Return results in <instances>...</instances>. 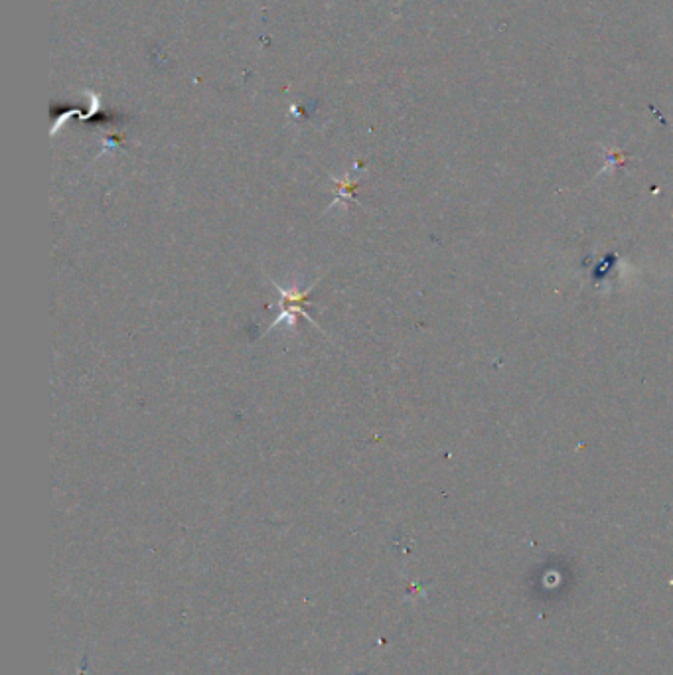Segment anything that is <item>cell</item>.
Listing matches in <instances>:
<instances>
[{
    "label": "cell",
    "instance_id": "cell-1",
    "mask_svg": "<svg viewBox=\"0 0 673 675\" xmlns=\"http://www.w3.org/2000/svg\"><path fill=\"white\" fill-rule=\"evenodd\" d=\"M316 283H318V281H316ZM316 283H312L308 289H285V287H281V285H277V283L273 281L275 289H277L279 295H281V299H279V302H277L275 306H279L281 312H279V316L273 320V324L267 326L265 334H269L271 330H275V328L281 326V324H287L289 328H295L297 316H304L312 326L318 328V324L314 322V318L306 312V302H308V297H310L312 289L316 287Z\"/></svg>",
    "mask_w": 673,
    "mask_h": 675
},
{
    "label": "cell",
    "instance_id": "cell-2",
    "mask_svg": "<svg viewBox=\"0 0 673 675\" xmlns=\"http://www.w3.org/2000/svg\"><path fill=\"white\" fill-rule=\"evenodd\" d=\"M334 180V184L338 186V196L332 200V204H330V208L332 206H336L340 200H356V188H358V184L356 182H352L348 176L344 178V180H336V178H332Z\"/></svg>",
    "mask_w": 673,
    "mask_h": 675
}]
</instances>
